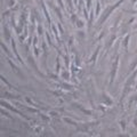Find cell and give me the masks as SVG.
<instances>
[{
	"label": "cell",
	"instance_id": "3957f363",
	"mask_svg": "<svg viewBox=\"0 0 137 137\" xmlns=\"http://www.w3.org/2000/svg\"><path fill=\"white\" fill-rule=\"evenodd\" d=\"M118 66H119V55L115 54L114 55V58H113V62H112V68H111V74H110V84H113L115 79V75H116V71H118Z\"/></svg>",
	"mask_w": 137,
	"mask_h": 137
},
{
	"label": "cell",
	"instance_id": "5bb4252c",
	"mask_svg": "<svg viewBox=\"0 0 137 137\" xmlns=\"http://www.w3.org/2000/svg\"><path fill=\"white\" fill-rule=\"evenodd\" d=\"M57 2H58V5H60L61 8L64 9V6H63V3H62V0H57Z\"/></svg>",
	"mask_w": 137,
	"mask_h": 137
},
{
	"label": "cell",
	"instance_id": "8fae6325",
	"mask_svg": "<svg viewBox=\"0 0 137 137\" xmlns=\"http://www.w3.org/2000/svg\"><path fill=\"white\" fill-rule=\"evenodd\" d=\"M56 71L60 72V57L56 58Z\"/></svg>",
	"mask_w": 137,
	"mask_h": 137
},
{
	"label": "cell",
	"instance_id": "30bf717a",
	"mask_svg": "<svg viewBox=\"0 0 137 137\" xmlns=\"http://www.w3.org/2000/svg\"><path fill=\"white\" fill-rule=\"evenodd\" d=\"M99 6L101 5H99V1L97 0V2H96V16L99 15Z\"/></svg>",
	"mask_w": 137,
	"mask_h": 137
},
{
	"label": "cell",
	"instance_id": "9a60e30c",
	"mask_svg": "<svg viewBox=\"0 0 137 137\" xmlns=\"http://www.w3.org/2000/svg\"><path fill=\"white\" fill-rule=\"evenodd\" d=\"M134 125L137 126V120H135V121H134Z\"/></svg>",
	"mask_w": 137,
	"mask_h": 137
},
{
	"label": "cell",
	"instance_id": "7c38bea8",
	"mask_svg": "<svg viewBox=\"0 0 137 137\" xmlns=\"http://www.w3.org/2000/svg\"><path fill=\"white\" fill-rule=\"evenodd\" d=\"M77 23H78L77 25H78L79 27H82V26L85 25V22H84V21H80V19H78V21H77Z\"/></svg>",
	"mask_w": 137,
	"mask_h": 137
},
{
	"label": "cell",
	"instance_id": "6da1fadb",
	"mask_svg": "<svg viewBox=\"0 0 137 137\" xmlns=\"http://www.w3.org/2000/svg\"><path fill=\"white\" fill-rule=\"evenodd\" d=\"M137 77V70H135L131 73V75L128 78V80L126 81V84L125 86H123V90H122V95H121V99H120V103L122 104V102H123V99H125V97L127 96V94L130 91V89H131V86L134 85V82H135V79Z\"/></svg>",
	"mask_w": 137,
	"mask_h": 137
},
{
	"label": "cell",
	"instance_id": "7a4b0ae2",
	"mask_svg": "<svg viewBox=\"0 0 137 137\" xmlns=\"http://www.w3.org/2000/svg\"><path fill=\"white\" fill-rule=\"evenodd\" d=\"M123 1H125V0H118V1H116V2L114 3V5H112V6L107 7V8H106V9L104 10V12H103V15L101 16V18L98 19V22H97V23H98V26H101L102 24L104 23L106 19H107V17L112 14L113 10H114L115 8H118V7H119L120 5H121V3H122Z\"/></svg>",
	"mask_w": 137,
	"mask_h": 137
},
{
	"label": "cell",
	"instance_id": "ba28073f",
	"mask_svg": "<svg viewBox=\"0 0 137 137\" xmlns=\"http://www.w3.org/2000/svg\"><path fill=\"white\" fill-rule=\"evenodd\" d=\"M99 49H101V46H98L97 47V49L95 50V53L91 55V57H90V60H89V62H91L92 64L95 63V61H96V57H97V55H98V53H99Z\"/></svg>",
	"mask_w": 137,
	"mask_h": 137
},
{
	"label": "cell",
	"instance_id": "4fadbf2b",
	"mask_svg": "<svg viewBox=\"0 0 137 137\" xmlns=\"http://www.w3.org/2000/svg\"><path fill=\"white\" fill-rule=\"evenodd\" d=\"M120 125H121V127H122V130L126 129V122L125 121H121V122H120Z\"/></svg>",
	"mask_w": 137,
	"mask_h": 137
},
{
	"label": "cell",
	"instance_id": "8992f818",
	"mask_svg": "<svg viewBox=\"0 0 137 137\" xmlns=\"http://www.w3.org/2000/svg\"><path fill=\"white\" fill-rule=\"evenodd\" d=\"M129 39H130V36L125 37V39H123V42H122V47H123V50L125 51H128V45H129Z\"/></svg>",
	"mask_w": 137,
	"mask_h": 137
},
{
	"label": "cell",
	"instance_id": "9c48e42d",
	"mask_svg": "<svg viewBox=\"0 0 137 137\" xmlns=\"http://www.w3.org/2000/svg\"><path fill=\"white\" fill-rule=\"evenodd\" d=\"M3 31H5V32H3V36H5V39L8 41L9 39H10V30L8 29V27H7L6 25H3Z\"/></svg>",
	"mask_w": 137,
	"mask_h": 137
},
{
	"label": "cell",
	"instance_id": "277c9868",
	"mask_svg": "<svg viewBox=\"0 0 137 137\" xmlns=\"http://www.w3.org/2000/svg\"><path fill=\"white\" fill-rule=\"evenodd\" d=\"M7 61H8V63H9V65H10V66H12V68H13V71L15 72V73H16L17 75H19V77H21V79H24V74L22 73V72H21V70H19V68H17V66H16V65H15V64L13 63L12 61L9 60V58H8V60H7Z\"/></svg>",
	"mask_w": 137,
	"mask_h": 137
},
{
	"label": "cell",
	"instance_id": "2e32d148",
	"mask_svg": "<svg viewBox=\"0 0 137 137\" xmlns=\"http://www.w3.org/2000/svg\"><path fill=\"white\" fill-rule=\"evenodd\" d=\"M131 1H133V3H135V2L137 1V0H131Z\"/></svg>",
	"mask_w": 137,
	"mask_h": 137
},
{
	"label": "cell",
	"instance_id": "5b68a950",
	"mask_svg": "<svg viewBox=\"0 0 137 137\" xmlns=\"http://www.w3.org/2000/svg\"><path fill=\"white\" fill-rule=\"evenodd\" d=\"M12 48H13V51H14V54H15V56L18 58V61L21 62V63H22L23 65H24V62H23V60L22 58H21V56H19V54L17 53V50H16V43H15V40L14 39H12Z\"/></svg>",
	"mask_w": 137,
	"mask_h": 137
},
{
	"label": "cell",
	"instance_id": "52a82bcc",
	"mask_svg": "<svg viewBox=\"0 0 137 137\" xmlns=\"http://www.w3.org/2000/svg\"><path fill=\"white\" fill-rule=\"evenodd\" d=\"M103 99H105V104L106 105H111L113 103V99L111 97H109V95L106 92H103Z\"/></svg>",
	"mask_w": 137,
	"mask_h": 137
}]
</instances>
